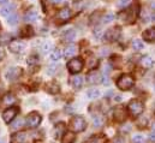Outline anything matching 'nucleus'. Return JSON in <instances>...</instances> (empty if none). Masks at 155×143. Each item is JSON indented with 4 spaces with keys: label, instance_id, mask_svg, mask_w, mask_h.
<instances>
[{
    "label": "nucleus",
    "instance_id": "nucleus-1",
    "mask_svg": "<svg viewBox=\"0 0 155 143\" xmlns=\"http://www.w3.org/2000/svg\"><path fill=\"white\" fill-rule=\"evenodd\" d=\"M135 85V79L129 73H125V75H121L118 81H117V87L120 89V90H130L132 87Z\"/></svg>",
    "mask_w": 155,
    "mask_h": 143
},
{
    "label": "nucleus",
    "instance_id": "nucleus-2",
    "mask_svg": "<svg viewBox=\"0 0 155 143\" xmlns=\"http://www.w3.org/2000/svg\"><path fill=\"white\" fill-rule=\"evenodd\" d=\"M70 128H71L74 131H76V132H82V131L85 130L87 123H85V120H84L83 117L77 115V117H74V118L71 119V121H70Z\"/></svg>",
    "mask_w": 155,
    "mask_h": 143
},
{
    "label": "nucleus",
    "instance_id": "nucleus-3",
    "mask_svg": "<svg viewBox=\"0 0 155 143\" xmlns=\"http://www.w3.org/2000/svg\"><path fill=\"white\" fill-rule=\"evenodd\" d=\"M41 120H42L41 114H39L38 112H31V113L28 114L25 123H27V126H28V128L35 129V128H38V126L40 125Z\"/></svg>",
    "mask_w": 155,
    "mask_h": 143
},
{
    "label": "nucleus",
    "instance_id": "nucleus-4",
    "mask_svg": "<svg viewBox=\"0 0 155 143\" xmlns=\"http://www.w3.org/2000/svg\"><path fill=\"white\" fill-rule=\"evenodd\" d=\"M127 108L134 117H137L143 112L144 106H143V102H141L140 100H131L127 105Z\"/></svg>",
    "mask_w": 155,
    "mask_h": 143
},
{
    "label": "nucleus",
    "instance_id": "nucleus-5",
    "mask_svg": "<svg viewBox=\"0 0 155 143\" xmlns=\"http://www.w3.org/2000/svg\"><path fill=\"white\" fill-rule=\"evenodd\" d=\"M83 66H84V63L81 58H74L68 63V69L71 73H77V72L82 71Z\"/></svg>",
    "mask_w": 155,
    "mask_h": 143
},
{
    "label": "nucleus",
    "instance_id": "nucleus-6",
    "mask_svg": "<svg viewBox=\"0 0 155 143\" xmlns=\"http://www.w3.org/2000/svg\"><path fill=\"white\" fill-rule=\"evenodd\" d=\"M18 112H19V109L17 107H10L7 108V109H5L2 112V119H4V121L5 123L12 121L16 118V115L18 114Z\"/></svg>",
    "mask_w": 155,
    "mask_h": 143
},
{
    "label": "nucleus",
    "instance_id": "nucleus-7",
    "mask_svg": "<svg viewBox=\"0 0 155 143\" xmlns=\"http://www.w3.org/2000/svg\"><path fill=\"white\" fill-rule=\"evenodd\" d=\"M8 48L12 53H21L24 49V45H23V42L18 41V40H13L8 43Z\"/></svg>",
    "mask_w": 155,
    "mask_h": 143
},
{
    "label": "nucleus",
    "instance_id": "nucleus-8",
    "mask_svg": "<svg viewBox=\"0 0 155 143\" xmlns=\"http://www.w3.org/2000/svg\"><path fill=\"white\" fill-rule=\"evenodd\" d=\"M87 82L89 84H97L101 82V75L97 71H91L87 75Z\"/></svg>",
    "mask_w": 155,
    "mask_h": 143
},
{
    "label": "nucleus",
    "instance_id": "nucleus-9",
    "mask_svg": "<svg viewBox=\"0 0 155 143\" xmlns=\"http://www.w3.org/2000/svg\"><path fill=\"white\" fill-rule=\"evenodd\" d=\"M21 69L19 68H11V69H8V71L6 72V78L8 79V81H16L19 76H21Z\"/></svg>",
    "mask_w": 155,
    "mask_h": 143
},
{
    "label": "nucleus",
    "instance_id": "nucleus-10",
    "mask_svg": "<svg viewBox=\"0 0 155 143\" xmlns=\"http://www.w3.org/2000/svg\"><path fill=\"white\" fill-rule=\"evenodd\" d=\"M71 16H72V12H71V10L70 8H68V7H64V8H61L59 12H58V19L59 21H63V22H65V21H68V19H70L71 18Z\"/></svg>",
    "mask_w": 155,
    "mask_h": 143
},
{
    "label": "nucleus",
    "instance_id": "nucleus-11",
    "mask_svg": "<svg viewBox=\"0 0 155 143\" xmlns=\"http://www.w3.org/2000/svg\"><path fill=\"white\" fill-rule=\"evenodd\" d=\"M25 136L27 134L21 131V132H16L11 136V140H10V143H23L25 141Z\"/></svg>",
    "mask_w": 155,
    "mask_h": 143
},
{
    "label": "nucleus",
    "instance_id": "nucleus-12",
    "mask_svg": "<svg viewBox=\"0 0 155 143\" xmlns=\"http://www.w3.org/2000/svg\"><path fill=\"white\" fill-rule=\"evenodd\" d=\"M142 36H143L144 41H147V42H155V28H149V29L144 30Z\"/></svg>",
    "mask_w": 155,
    "mask_h": 143
},
{
    "label": "nucleus",
    "instance_id": "nucleus-13",
    "mask_svg": "<svg viewBox=\"0 0 155 143\" xmlns=\"http://www.w3.org/2000/svg\"><path fill=\"white\" fill-rule=\"evenodd\" d=\"M75 141H76V136L74 132H71V131L64 132V135L61 137V143H75Z\"/></svg>",
    "mask_w": 155,
    "mask_h": 143
},
{
    "label": "nucleus",
    "instance_id": "nucleus-14",
    "mask_svg": "<svg viewBox=\"0 0 155 143\" xmlns=\"http://www.w3.org/2000/svg\"><path fill=\"white\" fill-rule=\"evenodd\" d=\"M46 90L49 93V94H57V93H59V90H60V87H59V84L57 83V82H51V83H48L47 85H46Z\"/></svg>",
    "mask_w": 155,
    "mask_h": 143
},
{
    "label": "nucleus",
    "instance_id": "nucleus-15",
    "mask_svg": "<svg viewBox=\"0 0 155 143\" xmlns=\"http://www.w3.org/2000/svg\"><path fill=\"white\" fill-rule=\"evenodd\" d=\"M114 118L118 121H123L126 118V112H125L124 107H117L114 109Z\"/></svg>",
    "mask_w": 155,
    "mask_h": 143
},
{
    "label": "nucleus",
    "instance_id": "nucleus-16",
    "mask_svg": "<svg viewBox=\"0 0 155 143\" xmlns=\"http://www.w3.org/2000/svg\"><path fill=\"white\" fill-rule=\"evenodd\" d=\"M13 11H15V6H13L12 4H8V5L4 6V7L0 10V13H1V16H4V17H8V16H11V15L13 13Z\"/></svg>",
    "mask_w": 155,
    "mask_h": 143
},
{
    "label": "nucleus",
    "instance_id": "nucleus-17",
    "mask_svg": "<svg viewBox=\"0 0 155 143\" xmlns=\"http://www.w3.org/2000/svg\"><path fill=\"white\" fill-rule=\"evenodd\" d=\"M141 64H142L143 68L150 69V68H153V65H154V60L152 59V57L144 55V57H142V59H141Z\"/></svg>",
    "mask_w": 155,
    "mask_h": 143
},
{
    "label": "nucleus",
    "instance_id": "nucleus-18",
    "mask_svg": "<svg viewBox=\"0 0 155 143\" xmlns=\"http://www.w3.org/2000/svg\"><path fill=\"white\" fill-rule=\"evenodd\" d=\"M118 30V28H113V29H110V30H107L106 33H105V37H106V40H108V41H114L118 35H119V32H117Z\"/></svg>",
    "mask_w": 155,
    "mask_h": 143
},
{
    "label": "nucleus",
    "instance_id": "nucleus-19",
    "mask_svg": "<svg viewBox=\"0 0 155 143\" xmlns=\"http://www.w3.org/2000/svg\"><path fill=\"white\" fill-rule=\"evenodd\" d=\"M38 19V12L35 11V10H30V11H28L27 13H25V16H24V21L25 22H34V21H36Z\"/></svg>",
    "mask_w": 155,
    "mask_h": 143
},
{
    "label": "nucleus",
    "instance_id": "nucleus-20",
    "mask_svg": "<svg viewBox=\"0 0 155 143\" xmlns=\"http://www.w3.org/2000/svg\"><path fill=\"white\" fill-rule=\"evenodd\" d=\"M76 54V46L75 45H69L66 48H65V53H64V57L66 59H70L71 57H74Z\"/></svg>",
    "mask_w": 155,
    "mask_h": 143
},
{
    "label": "nucleus",
    "instance_id": "nucleus-21",
    "mask_svg": "<svg viewBox=\"0 0 155 143\" xmlns=\"http://www.w3.org/2000/svg\"><path fill=\"white\" fill-rule=\"evenodd\" d=\"M71 84L75 89H79L83 85V78L81 76H74L71 78Z\"/></svg>",
    "mask_w": 155,
    "mask_h": 143
},
{
    "label": "nucleus",
    "instance_id": "nucleus-22",
    "mask_svg": "<svg viewBox=\"0 0 155 143\" xmlns=\"http://www.w3.org/2000/svg\"><path fill=\"white\" fill-rule=\"evenodd\" d=\"M75 37H76V32L74 29H69L64 33V40L66 42H72L75 40Z\"/></svg>",
    "mask_w": 155,
    "mask_h": 143
},
{
    "label": "nucleus",
    "instance_id": "nucleus-23",
    "mask_svg": "<svg viewBox=\"0 0 155 143\" xmlns=\"http://www.w3.org/2000/svg\"><path fill=\"white\" fill-rule=\"evenodd\" d=\"M34 35V29L30 27V25H25L22 32H21V36L22 37H30V36Z\"/></svg>",
    "mask_w": 155,
    "mask_h": 143
},
{
    "label": "nucleus",
    "instance_id": "nucleus-24",
    "mask_svg": "<svg viewBox=\"0 0 155 143\" xmlns=\"http://www.w3.org/2000/svg\"><path fill=\"white\" fill-rule=\"evenodd\" d=\"M16 101V98L12 95V94H6L4 98H2V104L4 105H6V106H10V105H12L13 102Z\"/></svg>",
    "mask_w": 155,
    "mask_h": 143
},
{
    "label": "nucleus",
    "instance_id": "nucleus-25",
    "mask_svg": "<svg viewBox=\"0 0 155 143\" xmlns=\"http://www.w3.org/2000/svg\"><path fill=\"white\" fill-rule=\"evenodd\" d=\"M11 42V35L8 33H0V46L7 45Z\"/></svg>",
    "mask_w": 155,
    "mask_h": 143
},
{
    "label": "nucleus",
    "instance_id": "nucleus-26",
    "mask_svg": "<svg viewBox=\"0 0 155 143\" xmlns=\"http://www.w3.org/2000/svg\"><path fill=\"white\" fill-rule=\"evenodd\" d=\"M61 51L60 49H54V51H52V53H51V59L53 60V62H58V60H60V58H61Z\"/></svg>",
    "mask_w": 155,
    "mask_h": 143
},
{
    "label": "nucleus",
    "instance_id": "nucleus-27",
    "mask_svg": "<svg viewBox=\"0 0 155 143\" xmlns=\"http://www.w3.org/2000/svg\"><path fill=\"white\" fill-rule=\"evenodd\" d=\"M132 47H134V49H135V51H141V49H143L144 45H143V42H142L141 40L136 38V40H134V41H132Z\"/></svg>",
    "mask_w": 155,
    "mask_h": 143
},
{
    "label": "nucleus",
    "instance_id": "nucleus-28",
    "mask_svg": "<svg viewBox=\"0 0 155 143\" xmlns=\"http://www.w3.org/2000/svg\"><path fill=\"white\" fill-rule=\"evenodd\" d=\"M87 95H88V98L89 99H97L99 96H100V90L99 89H90L88 93H87Z\"/></svg>",
    "mask_w": 155,
    "mask_h": 143
},
{
    "label": "nucleus",
    "instance_id": "nucleus-29",
    "mask_svg": "<svg viewBox=\"0 0 155 143\" xmlns=\"http://www.w3.org/2000/svg\"><path fill=\"white\" fill-rule=\"evenodd\" d=\"M7 22H8V24H11V25H15L17 22H18V16H17V13H12L11 16H8V19H7Z\"/></svg>",
    "mask_w": 155,
    "mask_h": 143
},
{
    "label": "nucleus",
    "instance_id": "nucleus-30",
    "mask_svg": "<svg viewBox=\"0 0 155 143\" xmlns=\"http://www.w3.org/2000/svg\"><path fill=\"white\" fill-rule=\"evenodd\" d=\"M136 124H137V126H138L140 129H143V128L148 124V118H140Z\"/></svg>",
    "mask_w": 155,
    "mask_h": 143
},
{
    "label": "nucleus",
    "instance_id": "nucleus-31",
    "mask_svg": "<svg viewBox=\"0 0 155 143\" xmlns=\"http://www.w3.org/2000/svg\"><path fill=\"white\" fill-rule=\"evenodd\" d=\"M39 63V57L38 55H30L29 58H28V64L29 65H35V64H38Z\"/></svg>",
    "mask_w": 155,
    "mask_h": 143
},
{
    "label": "nucleus",
    "instance_id": "nucleus-32",
    "mask_svg": "<svg viewBox=\"0 0 155 143\" xmlns=\"http://www.w3.org/2000/svg\"><path fill=\"white\" fill-rule=\"evenodd\" d=\"M51 49H52V43H49V42L43 43V46H42V52H43L45 54H47Z\"/></svg>",
    "mask_w": 155,
    "mask_h": 143
},
{
    "label": "nucleus",
    "instance_id": "nucleus-33",
    "mask_svg": "<svg viewBox=\"0 0 155 143\" xmlns=\"http://www.w3.org/2000/svg\"><path fill=\"white\" fill-rule=\"evenodd\" d=\"M93 124H94L95 128H100V126L102 125V119H101L100 117H95V118L93 119Z\"/></svg>",
    "mask_w": 155,
    "mask_h": 143
},
{
    "label": "nucleus",
    "instance_id": "nucleus-34",
    "mask_svg": "<svg viewBox=\"0 0 155 143\" xmlns=\"http://www.w3.org/2000/svg\"><path fill=\"white\" fill-rule=\"evenodd\" d=\"M132 143H144V138L141 135H136L132 137Z\"/></svg>",
    "mask_w": 155,
    "mask_h": 143
},
{
    "label": "nucleus",
    "instance_id": "nucleus-35",
    "mask_svg": "<svg viewBox=\"0 0 155 143\" xmlns=\"http://www.w3.org/2000/svg\"><path fill=\"white\" fill-rule=\"evenodd\" d=\"M113 18H114V16H113L112 13H108V15H106V16L104 17V19H102V22H104V23H108V22H111V21H113Z\"/></svg>",
    "mask_w": 155,
    "mask_h": 143
},
{
    "label": "nucleus",
    "instance_id": "nucleus-36",
    "mask_svg": "<svg viewBox=\"0 0 155 143\" xmlns=\"http://www.w3.org/2000/svg\"><path fill=\"white\" fill-rule=\"evenodd\" d=\"M23 125V120L22 119H18V120H16L13 124H12V129H18V128H21Z\"/></svg>",
    "mask_w": 155,
    "mask_h": 143
},
{
    "label": "nucleus",
    "instance_id": "nucleus-37",
    "mask_svg": "<svg viewBox=\"0 0 155 143\" xmlns=\"http://www.w3.org/2000/svg\"><path fill=\"white\" fill-rule=\"evenodd\" d=\"M55 71H57V66H55V65H51V66H48L47 73L51 75V76H53V75L55 73Z\"/></svg>",
    "mask_w": 155,
    "mask_h": 143
},
{
    "label": "nucleus",
    "instance_id": "nucleus-38",
    "mask_svg": "<svg viewBox=\"0 0 155 143\" xmlns=\"http://www.w3.org/2000/svg\"><path fill=\"white\" fill-rule=\"evenodd\" d=\"M131 0H119V6L120 7H124V6H127L130 4Z\"/></svg>",
    "mask_w": 155,
    "mask_h": 143
},
{
    "label": "nucleus",
    "instance_id": "nucleus-39",
    "mask_svg": "<svg viewBox=\"0 0 155 143\" xmlns=\"http://www.w3.org/2000/svg\"><path fill=\"white\" fill-rule=\"evenodd\" d=\"M51 1H52L54 5H60V4H64L66 0H51Z\"/></svg>",
    "mask_w": 155,
    "mask_h": 143
},
{
    "label": "nucleus",
    "instance_id": "nucleus-40",
    "mask_svg": "<svg viewBox=\"0 0 155 143\" xmlns=\"http://www.w3.org/2000/svg\"><path fill=\"white\" fill-rule=\"evenodd\" d=\"M149 140L152 141V142H155V131L153 130L150 134H149Z\"/></svg>",
    "mask_w": 155,
    "mask_h": 143
},
{
    "label": "nucleus",
    "instance_id": "nucleus-41",
    "mask_svg": "<svg viewBox=\"0 0 155 143\" xmlns=\"http://www.w3.org/2000/svg\"><path fill=\"white\" fill-rule=\"evenodd\" d=\"M121 100V96H119V95H117L116 98H114V101H117V102H119Z\"/></svg>",
    "mask_w": 155,
    "mask_h": 143
},
{
    "label": "nucleus",
    "instance_id": "nucleus-42",
    "mask_svg": "<svg viewBox=\"0 0 155 143\" xmlns=\"http://www.w3.org/2000/svg\"><path fill=\"white\" fill-rule=\"evenodd\" d=\"M4 57H5V54H4V52H2L1 49H0V60H1V59H2Z\"/></svg>",
    "mask_w": 155,
    "mask_h": 143
},
{
    "label": "nucleus",
    "instance_id": "nucleus-43",
    "mask_svg": "<svg viewBox=\"0 0 155 143\" xmlns=\"http://www.w3.org/2000/svg\"><path fill=\"white\" fill-rule=\"evenodd\" d=\"M152 21H153V23H155V12L153 13V16H152Z\"/></svg>",
    "mask_w": 155,
    "mask_h": 143
},
{
    "label": "nucleus",
    "instance_id": "nucleus-44",
    "mask_svg": "<svg viewBox=\"0 0 155 143\" xmlns=\"http://www.w3.org/2000/svg\"><path fill=\"white\" fill-rule=\"evenodd\" d=\"M7 0H0V4H5Z\"/></svg>",
    "mask_w": 155,
    "mask_h": 143
},
{
    "label": "nucleus",
    "instance_id": "nucleus-45",
    "mask_svg": "<svg viewBox=\"0 0 155 143\" xmlns=\"http://www.w3.org/2000/svg\"><path fill=\"white\" fill-rule=\"evenodd\" d=\"M153 130H154V131H155V123H154V124H153Z\"/></svg>",
    "mask_w": 155,
    "mask_h": 143
},
{
    "label": "nucleus",
    "instance_id": "nucleus-46",
    "mask_svg": "<svg viewBox=\"0 0 155 143\" xmlns=\"http://www.w3.org/2000/svg\"><path fill=\"white\" fill-rule=\"evenodd\" d=\"M0 143H5V142H4V140H1V141H0Z\"/></svg>",
    "mask_w": 155,
    "mask_h": 143
}]
</instances>
